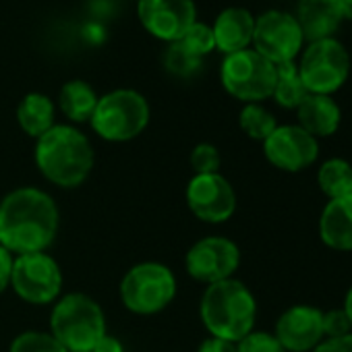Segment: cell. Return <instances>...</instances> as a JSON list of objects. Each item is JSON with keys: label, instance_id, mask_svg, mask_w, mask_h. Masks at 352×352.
I'll list each match as a JSON object with an SVG mask.
<instances>
[{"label": "cell", "instance_id": "1", "mask_svg": "<svg viewBox=\"0 0 352 352\" xmlns=\"http://www.w3.org/2000/svg\"><path fill=\"white\" fill-rule=\"evenodd\" d=\"M58 218V208L46 191L15 189L0 201V247L17 255L46 251L56 239Z\"/></svg>", "mask_w": 352, "mask_h": 352}, {"label": "cell", "instance_id": "2", "mask_svg": "<svg viewBox=\"0 0 352 352\" xmlns=\"http://www.w3.org/2000/svg\"><path fill=\"white\" fill-rule=\"evenodd\" d=\"M36 164L52 185L75 189L94 168V147L79 129L54 124L36 143Z\"/></svg>", "mask_w": 352, "mask_h": 352}, {"label": "cell", "instance_id": "3", "mask_svg": "<svg viewBox=\"0 0 352 352\" xmlns=\"http://www.w3.org/2000/svg\"><path fill=\"white\" fill-rule=\"evenodd\" d=\"M257 302L253 292L234 278L210 284L201 298V321L214 338L241 342L253 331Z\"/></svg>", "mask_w": 352, "mask_h": 352}, {"label": "cell", "instance_id": "4", "mask_svg": "<svg viewBox=\"0 0 352 352\" xmlns=\"http://www.w3.org/2000/svg\"><path fill=\"white\" fill-rule=\"evenodd\" d=\"M50 329L69 352H87L106 333V317L94 298L71 292L54 305Z\"/></svg>", "mask_w": 352, "mask_h": 352}, {"label": "cell", "instance_id": "5", "mask_svg": "<svg viewBox=\"0 0 352 352\" xmlns=\"http://www.w3.org/2000/svg\"><path fill=\"white\" fill-rule=\"evenodd\" d=\"M89 122L104 141L124 143L145 131L149 122V104L135 89H114L98 100Z\"/></svg>", "mask_w": 352, "mask_h": 352}, {"label": "cell", "instance_id": "6", "mask_svg": "<svg viewBox=\"0 0 352 352\" xmlns=\"http://www.w3.org/2000/svg\"><path fill=\"white\" fill-rule=\"evenodd\" d=\"M176 296V278L170 267L155 261L133 265L120 282L122 305L137 315L164 311Z\"/></svg>", "mask_w": 352, "mask_h": 352}, {"label": "cell", "instance_id": "7", "mask_svg": "<svg viewBox=\"0 0 352 352\" xmlns=\"http://www.w3.org/2000/svg\"><path fill=\"white\" fill-rule=\"evenodd\" d=\"M224 89L247 104L272 98L276 87V67L253 48L228 54L220 69Z\"/></svg>", "mask_w": 352, "mask_h": 352}, {"label": "cell", "instance_id": "8", "mask_svg": "<svg viewBox=\"0 0 352 352\" xmlns=\"http://www.w3.org/2000/svg\"><path fill=\"white\" fill-rule=\"evenodd\" d=\"M296 67L309 94L329 96L346 83L352 65L346 48L338 40L327 38L311 42Z\"/></svg>", "mask_w": 352, "mask_h": 352}, {"label": "cell", "instance_id": "9", "mask_svg": "<svg viewBox=\"0 0 352 352\" xmlns=\"http://www.w3.org/2000/svg\"><path fill=\"white\" fill-rule=\"evenodd\" d=\"M11 286L30 305H48L63 290V272L48 253H25L13 261Z\"/></svg>", "mask_w": 352, "mask_h": 352}, {"label": "cell", "instance_id": "10", "mask_svg": "<svg viewBox=\"0 0 352 352\" xmlns=\"http://www.w3.org/2000/svg\"><path fill=\"white\" fill-rule=\"evenodd\" d=\"M302 32L292 13L265 11L255 19L253 50L267 58L274 67L292 63L302 48Z\"/></svg>", "mask_w": 352, "mask_h": 352}, {"label": "cell", "instance_id": "11", "mask_svg": "<svg viewBox=\"0 0 352 352\" xmlns=\"http://www.w3.org/2000/svg\"><path fill=\"white\" fill-rule=\"evenodd\" d=\"M239 245L224 236H208L197 241L185 257V267L189 276L208 286L232 278L239 270Z\"/></svg>", "mask_w": 352, "mask_h": 352}, {"label": "cell", "instance_id": "12", "mask_svg": "<svg viewBox=\"0 0 352 352\" xmlns=\"http://www.w3.org/2000/svg\"><path fill=\"white\" fill-rule=\"evenodd\" d=\"M137 15L147 34L162 42H179L197 21L193 0H139Z\"/></svg>", "mask_w": 352, "mask_h": 352}, {"label": "cell", "instance_id": "13", "mask_svg": "<svg viewBox=\"0 0 352 352\" xmlns=\"http://www.w3.org/2000/svg\"><path fill=\"white\" fill-rule=\"evenodd\" d=\"M189 210L208 224H222L236 210V193L220 172L195 174L187 187Z\"/></svg>", "mask_w": 352, "mask_h": 352}, {"label": "cell", "instance_id": "14", "mask_svg": "<svg viewBox=\"0 0 352 352\" xmlns=\"http://www.w3.org/2000/svg\"><path fill=\"white\" fill-rule=\"evenodd\" d=\"M263 153L278 170L300 172L317 162L319 143L298 124H284L263 141Z\"/></svg>", "mask_w": 352, "mask_h": 352}, {"label": "cell", "instance_id": "15", "mask_svg": "<svg viewBox=\"0 0 352 352\" xmlns=\"http://www.w3.org/2000/svg\"><path fill=\"white\" fill-rule=\"evenodd\" d=\"M274 336L286 352H313L325 340L323 311L309 305H294L278 317Z\"/></svg>", "mask_w": 352, "mask_h": 352}, {"label": "cell", "instance_id": "16", "mask_svg": "<svg viewBox=\"0 0 352 352\" xmlns=\"http://www.w3.org/2000/svg\"><path fill=\"white\" fill-rule=\"evenodd\" d=\"M294 19L298 21L305 40L319 42L331 38L346 17L342 0H298Z\"/></svg>", "mask_w": 352, "mask_h": 352}, {"label": "cell", "instance_id": "17", "mask_svg": "<svg viewBox=\"0 0 352 352\" xmlns=\"http://www.w3.org/2000/svg\"><path fill=\"white\" fill-rule=\"evenodd\" d=\"M253 30H255V17L247 9L243 7L224 9L212 25L216 48L226 56L247 50L253 42Z\"/></svg>", "mask_w": 352, "mask_h": 352}, {"label": "cell", "instance_id": "18", "mask_svg": "<svg viewBox=\"0 0 352 352\" xmlns=\"http://www.w3.org/2000/svg\"><path fill=\"white\" fill-rule=\"evenodd\" d=\"M319 239L333 251H352V193L329 199L319 218Z\"/></svg>", "mask_w": 352, "mask_h": 352}, {"label": "cell", "instance_id": "19", "mask_svg": "<svg viewBox=\"0 0 352 352\" xmlns=\"http://www.w3.org/2000/svg\"><path fill=\"white\" fill-rule=\"evenodd\" d=\"M296 116H298V126L317 139V137H331L338 131L342 112L331 96L309 94L302 100V104L296 108Z\"/></svg>", "mask_w": 352, "mask_h": 352}, {"label": "cell", "instance_id": "20", "mask_svg": "<svg viewBox=\"0 0 352 352\" xmlns=\"http://www.w3.org/2000/svg\"><path fill=\"white\" fill-rule=\"evenodd\" d=\"M54 102L44 94H28L17 108V120L19 126L25 131V135L40 139L44 133H48L54 126Z\"/></svg>", "mask_w": 352, "mask_h": 352}, {"label": "cell", "instance_id": "21", "mask_svg": "<svg viewBox=\"0 0 352 352\" xmlns=\"http://www.w3.org/2000/svg\"><path fill=\"white\" fill-rule=\"evenodd\" d=\"M98 100L100 98H98L96 89L81 79L67 81L58 94V106H60L63 114L73 122L89 120L98 106Z\"/></svg>", "mask_w": 352, "mask_h": 352}, {"label": "cell", "instance_id": "22", "mask_svg": "<svg viewBox=\"0 0 352 352\" xmlns=\"http://www.w3.org/2000/svg\"><path fill=\"white\" fill-rule=\"evenodd\" d=\"M307 96H309V91L298 75L296 63L292 60V63L278 65L276 67V87L272 94L276 104L286 110H296Z\"/></svg>", "mask_w": 352, "mask_h": 352}, {"label": "cell", "instance_id": "23", "mask_svg": "<svg viewBox=\"0 0 352 352\" xmlns=\"http://www.w3.org/2000/svg\"><path fill=\"white\" fill-rule=\"evenodd\" d=\"M317 185L323 195L338 199L352 193V164L342 157H331L321 164L317 172Z\"/></svg>", "mask_w": 352, "mask_h": 352}, {"label": "cell", "instance_id": "24", "mask_svg": "<svg viewBox=\"0 0 352 352\" xmlns=\"http://www.w3.org/2000/svg\"><path fill=\"white\" fill-rule=\"evenodd\" d=\"M239 124L245 131V135L255 141H265L278 126L276 116L259 104H247L241 110Z\"/></svg>", "mask_w": 352, "mask_h": 352}, {"label": "cell", "instance_id": "25", "mask_svg": "<svg viewBox=\"0 0 352 352\" xmlns=\"http://www.w3.org/2000/svg\"><path fill=\"white\" fill-rule=\"evenodd\" d=\"M164 67L168 73H172L174 77H193L201 71L204 67V58L193 56L191 52H187L183 46H179L176 42H172L164 54Z\"/></svg>", "mask_w": 352, "mask_h": 352}, {"label": "cell", "instance_id": "26", "mask_svg": "<svg viewBox=\"0 0 352 352\" xmlns=\"http://www.w3.org/2000/svg\"><path fill=\"white\" fill-rule=\"evenodd\" d=\"M9 352H69V350L52 333L23 331L13 340Z\"/></svg>", "mask_w": 352, "mask_h": 352}, {"label": "cell", "instance_id": "27", "mask_svg": "<svg viewBox=\"0 0 352 352\" xmlns=\"http://www.w3.org/2000/svg\"><path fill=\"white\" fill-rule=\"evenodd\" d=\"M179 46H183L187 52H191L193 56L197 58H204L208 56L210 52L216 50V42H214V34H212V28L206 25V23H199L195 21L187 32L185 36L176 42Z\"/></svg>", "mask_w": 352, "mask_h": 352}, {"label": "cell", "instance_id": "28", "mask_svg": "<svg viewBox=\"0 0 352 352\" xmlns=\"http://www.w3.org/2000/svg\"><path fill=\"white\" fill-rule=\"evenodd\" d=\"M220 164H222L220 151L212 143H199L191 151V166L195 174H216L220 172Z\"/></svg>", "mask_w": 352, "mask_h": 352}, {"label": "cell", "instance_id": "29", "mask_svg": "<svg viewBox=\"0 0 352 352\" xmlns=\"http://www.w3.org/2000/svg\"><path fill=\"white\" fill-rule=\"evenodd\" d=\"M236 352H286L278 338L270 331H251L236 342Z\"/></svg>", "mask_w": 352, "mask_h": 352}, {"label": "cell", "instance_id": "30", "mask_svg": "<svg viewBox=\"0 0 352 352\" xmlns=\"http://www.w3.org/2000/svg\"><path fill=\"white\" fill-rule=\"evenodd\" d=\"M352 333V325L344 309H331L323 313V336L327 338H342Z\"/></svg>", "mask_w": 352, "mask_h": 352}, {"label": "cell", "instance_id": "31", "mask_svg": "<svg viewBox=\"0 0 352 352\" xmlns=\"http://www.w3.org/2000/svg\"><path fill=\"white\" fill-rule=\"evenodd\" d=\"M13 253L0 247V294L11 286V274H13Z\"/></svg>", "mask_w": 352, "mask_h": 352}, {"label": "cell", "instance_id": "32", "mask_svg": "<svg viewBox=\"0 0 352 352\" xmlns=\"http://www.w3.org/2000/svg\"><path fill=\"white\" fill-rule=\"evenodd\" d=\"M313 352H352V333L342 338H327Z\"/></svg>", "mask_w": 352, "mask_h": 352}, {"label": "cell", "instance_id": "33", "mask_svg": "<svg viewBox=\"0 0 352 352\" xmlns=\"http://www.w3.org/2000/svg\"><path fill=\"white\" fill-rule=\"evenodd\" d=\"M197 352H236V344L212 336V338H208V340L199 346Z\"/></svg>", "mask_w": 352, "mask_h": 352}, {"label": "cell", "instance_id": "34", "mask_svg": "<svg viewBox=\"0 0 352 352\" xmlns=\"http://www.w3.org/2000/svg\"><path fill=\"white\" fill-rule=\"evenodd\" d=\"M83 38L91 46H100L106 40L104 25H100V23H87V25H83Z\"/></svg>", "mask_w": 352, "mask_h": 352}, {"label": "cell", "instance_id": "35", "mask_svg": "<svg viewBox=\"0 0 352 352\" xmlns=\"http://www.w3.org/2000/svg\"><path fill=\"white\" fill-rule=\"evenodd\" d=\"M91 352H124V348H122L120 340H116L114 336L104 333V336L98 340V344L94 346Z\"/></svg>", "mask_w": 352, "mask_h": 352}, {"label": "cell", "instance_id": "36", "mask_svg": "<svg viewBox=\"0 0 352 352\" xmlns=\"http://www.w3.org/2000/svg\"><path fill=\"white\" fill-rule=\"evenodd\" d=\"M344 313L348 315V319H350V325H352V286L348 288V292H346V298H344Z\"/></svg>", "mask_w": 352, "mask_h": 352}, {"label": "cell", "instance_id": "37", "mask_svg": "<svg viewBox=\"0 0 352 352\" xmlns=\"http://www.w3.org/2000/svg\"><path fill=\"white\" fill-rule=\"evenodd\" d=\"M342 9H344V17L352 21V0H342Z\"/></svg>", "mask_w": 352, "mask_h": 352}, {"label": "cell", "instance_id": "38", "mask_svg": "<svg viewBox=\"0 0 352 352\" xmlns=\"http://www.w3.org/2000/svg\"><path fill=\"white\" fill-rule=\"evenodd\" d=\"M350 65H352V58H350Z\"/></svg>", "mask_w": 352, "mask_h": 352}, {"label": "cell", "instance_id": "39", "mask_svg": "<svg viewBox=\"0 0 352 352\" xmlns=\"http://www.w3.org/2000/svg\"><path fill=\"white\" fill-rule=\"evenodd\" d=\"M87 352H91V350H87Z\"/></svg>", "mask_w": 352, "mask_h": 352}]
</instances>
